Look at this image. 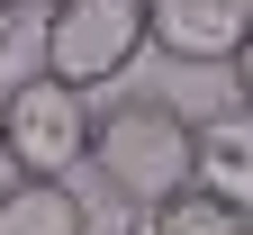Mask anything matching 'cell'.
<instances>
[{"mask_svg":"<svg viewBox=\"0 0 253 235\" xmlns=\"http://www.w3.org/2000/svg\"><path fill=\"white\" fill-rule=\"evenodd\" d=\"M90 172L109 181L118 208H154V199H172L199 181V118L181 109V99H109V109H90Z\"/></svg>","mask_w":253,"mask_h":235,"instance_id":"1","label":"cell"},{"mask_svg":"<svg viewBox=\"0 0 253 235\" xmlns=\"http://www.w3.org/2000/svg\"><path fill=\"white\" fill-rule=\"evenodd\" d=\"M0 145H9V172H73L90 154V91L37 63L27 82L0 91Z\"/></svg>","mask_w":253,"mask_h":235,"instance_id":"2","label":"cell"},{"mask_svg":"<svg viewBox=\"0 0 253 235\" xmlns=\"http://www.w3.org/2000/svg\"><path fill=\"white\" fill-rule=\"evenodd\" d=\"M145 54V0H54L45 9V73H63L73 91L118 82Z\"/></svg>","mask_w":253,"mask_h":235,"instance_id":"3","label":"cell"},{"mask_svg":"<svg viewBox=\"0 0 253 235\" xmlns=\"http://www.w3.org/2000/svg\"><path fill=\"white\" fill-rule=\"evenodd\" d=\"M253 27V0H145V46L172 63H226Z\"/></svg>","mask_w":253,"mask_h":235,"instance_id":"4","label":"cell"},{"mask_svg":"<svg viewBox=\"0 0 253 235\" xmlns=\"http://www.w3.org/2000/svg\"><path fill=\"white\" fill-rule=\"evenodd\" d=\"M0 235H90V199L63 172H9L0 181Z\"/></svg>","mask_w":253,"mask_h":235,"instance_id":"5","label":"cell"},{"mask_svg":"<svg viewBox=\"0 0 253 235\" xmlns=\"http://www.w3.org/2000/svg\"><path fill=\"white\" fill-rule=\"evenodd\" d=\"M199 190L253 208V109H235V118H199Z\"/></svg>","mask_w":253,"mask_h":235,"instance_id":"6","label":"cell"},{"mask_svg":"<svg viewBox=\"0 0 253 235\" xmlns=\"http://www.w3.org/2000/svg\"><path fill=\"white\" fill-rule=\"evenodd\" d=\"M136 235H253V208H235V199H217V190H172V199H154L145 226Z\"/></svg>","mask_w":253,"mask_h":235,"instance_id":"7","label":"cell"},{"mask_svg":"<svg viewBox=\"0 0 253 235\" xmlns=\"http://www.w3.org/2000/svg\"><path fill=\"white\" fill-rule=\"evenodd\" d=\"M226 82H235V109H253V27H244L235 54H226Z\"/></svg>","mask_w":253,"mask_h":235,"instance_id":"8","label":"cell"},{"mask_svg":"<svg viewBox=\"0 0 253 235\" xmlns=\"http://www.w3.org/2000/svg\"><path fill=\"white\" fill-rule=\"evenodd\" d=\"M9 37H18V9H9V0H0V54H9Z\"/></svg>","mask_w":253,"mask_h":235,"instance_id":"9","label":"cell"},{"mask_svg":"<svg viewBox=\"0 0 253 235\" xmlns=\"http://www.w3.org/2000/svg\"><path fill=\"white\" fill-rule=\"evenodd\" d=\"M9 9H37V18H45V9H54V0H9Z\"/></svg>","mask_w":253,"mask_h":235,"instance_id":"10","label":"cell"},{"mask_svg":"<svg viewBox=\"0 0 253 235\" xmlns=\"http://www.w3.org/2000/svg\"><path fill=\"white\" fill-rule=\"evenodd\" d=\"M0 172H9V145H0Z\"/></svg>","mask_w":253,"mask_h":235,"instance_id":"11","label":"cell"},{"mask_svg":"<svg viewBox=\"0 0 253 235\" xmlns=\"http://www.w3.org/2000/svg\"><path fill=\"white\" fill-rule=\"evenodd\" d=\"M90 235H100V226H90Z\"/></svg>","mask_w":253,"mask_h":235,"instance_id":"12","label":"cell"}]
</instances>
